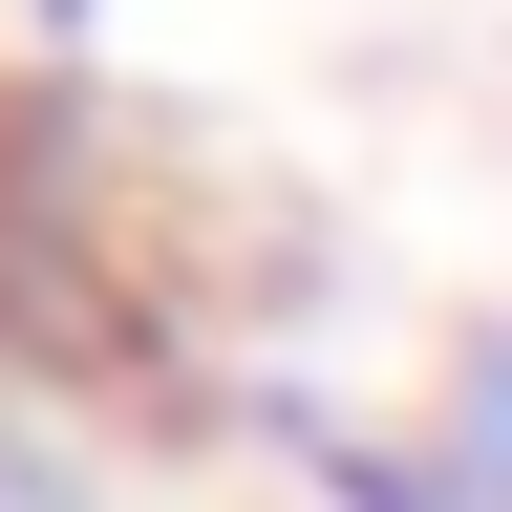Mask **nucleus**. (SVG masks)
<instances>
[{
	"label": "nucleus",
	"mask_w": 512,
	"mask_h": 512,
	"mask_svg": "<svg viewBox=\"0 0 512 512\" xmlns=\"http://www.w3.org/2000/svg\"><path fill=\"white\" fill-rule=\"evenodd\" d=\"M427 470H448V512H512V342H470V363H448Z\"/></svg>",
	"instance_id": "nucleus-1"
},
{
	"label": "nucleus",
	"mask_w": 512,
	"mask_h": 512,
	"mask_svg": "<svg viewBox=\"0 0 512 512\" xmlns=\"http://www.w3.org/2000/svg\"><path fill=\"white\" fill-rule=\"evenodd\" d=\"M0 512H107V491H86V448L43 427V384H0Z\"/></svg>",
	"instance_id": "nucleus-2"
}]
</instances>
